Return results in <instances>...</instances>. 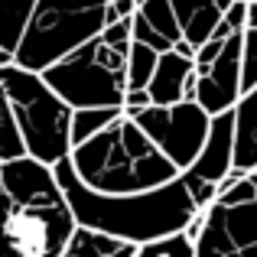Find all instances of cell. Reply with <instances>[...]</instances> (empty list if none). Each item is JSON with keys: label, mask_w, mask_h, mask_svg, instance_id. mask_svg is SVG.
Here are the masks:
<instances>
[{"label": "cell", "mask_w": 257, "mask_h": 257, "mask_svg": "<svg viewBox=\"0 0 257 257\" xmlns=\"http://www.w3.org/2000/svg\"><path fill=\"white\" fill-rule=\"evenodd\" d=\"M163 52L150 49L144 43H131V56H127V91H147L153 82V72L160 65Z\"/></svg>", "instance_id": "cell-16"}, {"label": "cell", "mask_w": 257, "mask_h": 257, "mask_svg": "<svg viewBox=\"0 0 257 257\" xmlns=\"http://www.w3.org/2000/svg\"><path fill=\"white\" fill-rule=\"evenodd\" d=\"M75 228L52 166L33 157L0 163V257H62Z\"/></svg>", "instance_id": "cell-1"}, {"label": "cell", "mask_w": 257, "mask_h": 257, "mask_svg": "<svg viewBox=\"0 0 257 257\" xmlns=\"http://www.w3.org/2000/svg\"><path fill=\"white\" fill-rule=\"evenodd\" d=\"M234 170L257 173V85L234 107Z\"/></svg>", "instance_id": "cell-13"}, {"label": "cell", "mask_w": 257, "mask_h": 257, "mask_svg": "<svg viewBox=\"0 0 257 257\" xmlns=\"http://www.w3.org/2000/svg\"><path fill=\"white\" fill-rule=\"evenodd\" d=\"M137 257H195V244H192V238L182 231V234H173V238L144 244L137 251Z\"/></svg>", "instance_id": "cell-19"}, {"label": "cell", "mask_w": 257, "mask_h": 257, "mask_svg": "<svg viewBox=\"0 0 257 257\" xmlns=\"http://www.w3.org/2000/svg\"><path fill=\"white\" fill-rule=\"evenodd\" d=\"M4 91L26 157L56 170L72 153V107L46 85L43 75L20 65L4 69Z\"/></svg>", "instance_id": "cell-6"}, {"label": "cell", "mask_w": 257, "mask_h": 257, "mask_svg": "<svg viewBox=\"0 0 257 257\" xmlns=\"http://www.w3.org/2000/svg\"><path fill=\"white\" fill-rule=\"evenodd\" d=\"M124 114V107H85V111H72V150L98 137L104 127Z\"/></svg>", "instance_id": "cell-15"}, {"label": "cell", "mask_w": 257, "mask_h": 257, "mask_svg": "<svg viewBox=\"0 0 257 257\" xmlns=\"http://www.w3.org/2000/svg\"><path fill=\"white\" fill-rule=\"evenodd\" d=\"M111 10L117 20H131L137 13V0H111Z\"/></svg>", "instance_id": "cell-20"}, {"label": "cell", "mask_w": 257, "mask_h": 257, "mask_svg": "<svg viewBox=\"0 0 257 257\" xmlns=\"http://www.w3.org/2000/svg\"><path fill=\"white\" fill-rule=\"evenodd\" d=\"M111 23H117L111 0H36L13 65L43 75Z\"/></svg>", "instance_id": "cell-5"}, {"label": "cell", "mask_w": 257, "mask_h": 257, "mask_svg": "<svg viewBox=\"0 0 257 257\" xmlns=\"http://www.w3.org/2000/svg\"><path fill=\"white\" fill-rule=\"evenodd\" d=\"M244 4H251V0H244Z\"/></svg>", "instance_id": "cell-21"}, {"label": "cell", "mask_w": 257, "mask_h": 257, "mask_svg": "<svg viewBox=\"0 0 257 257\" xmlns=\"http://www.w3.org/2000/svg\"><path fill=\"white\" fill-rule=\"evenodd\" d=\"M231 173H234V111H225L218 117H212V131H208L205 147L179 179L189 189L192 202L199 205V212H205V208L215 205L218 186Z\"/></svg>", "instance_id": "cell-9"}, {"label": "cell", "mask_w": 257, "mask_h": 257, "mask_svg": "<svg viewBox=\"0 0 257 257\" xmlns=\"http://www.w3.org/2000/svg\"><path fill=\"white\" fill-rule=\"evenodd\" d=\"M134 43V23L117 20L104 33L78 46L72 56L43 72L46 85L72 107H124L127 98V56Z\"/></svg>", "instance_id": "cell-4"}, {"label": "cell", "mask_w": 257, "mask_h": 257, "mask_svg": "<svg viewBox=\"0 0 257 257\" xmlns=\"http://www.w3.org/2000/svg\"><path fill=\"white\" fill-rule=\"evenodd\" d=\"M137 251L140 247L131 241L111 238V234L91 231V228H75L62 257H137Z\"/></svg>", "instance_id": "cell-14"}, {"label": "cell", "mask_w": 257, "mask_h": 257, "mask_svg": "<svg viewBox=\"0 0 257 257\" xmlns=\"http://www.w3.org/2000/svg\"><path fill=\"white\" fill-rule=\"evenodd\" d=\"M131 23H134V43H144L157 52H179V56L192 59V52L182 46V30L176 23L170 0H144L137 13L131 17Z\"/></svg>", "instance_id": "cell-10"}, {"label": "cell", "mask_w": 257, "mask_h": 257, "mask_svg": "<svg viewBox=\"0 0 257 257\" xmlns=\"http://www.w3.org/2000/svg\"><path fill=\"white\" fill-rule=\"evenodd\" d=\"M69 166L82 186L101 195L153 192L182 176L127 111L98 137L75 147L69 153Z\"/></svg>", "instance_id": "cell-3"}, {"label": "cell", "mask_w": 257, "mask_h": 257, "mask_svg": "<svg viewBox=\"0 0 257 257\" xmlns=\"http://www.w3.org/2000/svg\"><path fill=\"white\" fill-rule=\"evenodd\" d=\"M147 94L157 107L195 101V62L189 56H179V52H163Z\"/></svg>", "instance_id": "cell-12"}, {"label": "cell", "mask_w": 257, "mask_h": 257, "mask_svg": "<svg viewBox=\"0 0 257 257\" xmlns=\"http://www.w3.org/2000/svg\"><path fill=\"white\" fill-rule=\"evenodd\" d=\"M241 56H244V94L257 85V4L247 7V23L241 33Z\"/></svg>", "instance_id": "cell-18"}, {"label": "cell", "mask_w": 257, "mask_h": 257, "mask_svg": "<svg viewBox=\"0 0 257 257\" xmlns=\"http://www.w3.org/2000/svg\"><path fill=\"white\" fill-rule=\"evenodd\" d=\"M17 157H26V147L20 140L17 124H13L10 101H7V91H4V69H0V163L17 160Z\"/></svg>", "instance_id": "cell-17"}, {"label": "cell", "mask_w": 257, "mask_h": 257, "mask_svg": "<svg viewBox=\"0 0 257 257\" xmlns=\"http://www.w3.org/2000/svg\"><path fill=\"white\" fill-rule=\"evenodd\" d=\"M251 4H257V0H251Z\"/></svg>", "instance_id": "cell-22"}, {"label": "cell", "mask_w": 257, "mask_h": 257, "mask_svg": "<svg viewBox=\"0 0 257 257\" xmlns=\"http://www.w3.org/2000/svg\"><path fill=\"white\" fill-rule=\"evenodd\" d=\"M244 0H234L225 13L218 33L195 52V104L208 111V117H218L234 111L244 98V56H241V33L247 23Z\"/></svg>", "instance_id": "cell-7"}, {"label": "cell", "mask_w": 257, "mask_h": 257, "mask_svg": "<svg viewBox=\"0 0 257 257\" xmlns=\"http://www.w3.org/2000/svg\"><path fill=\"white\" fill-rule=\"evenodd\" d=\"M140 127L147 131V137L166 153V160L176 166L179 173H186L195 163V157L202 153L212 131V117L202 104L195 101H182V104H170V107H144V111L131 114Z\"/></svg>", "instance_id": "cell-8"}, {"label": "cell", "mask_w": 257, "mask_h": 257, "mask_svg": "<svg viewBox=\"0 0 257 257\" xmlns=\"http://www.w3.org/2000/svg\"><path fill=\"white\" fill-rule=\"evenodd\" d=\"M56 179L62 186L65 202H69L78 228H91V231L131 241L137 247L189 231L192 221L202 215L192 195H189V189L182 186V179H176L163 189H153V192L101 195L82 186V179L72 173L69 160H62L56 166Z\"/></svg>", "instance_id": "cell-2"}, {"label": "cell", "mask_w": 257, "mask_h": 257, "mask_svg": "<svg viewBox=\"0 0 257 257\" xmlns=\"http://www.w3.org/2000/svg\"><path fill=\"white\" fill-rule=\"evenodd\" d=\"M170 4L176 13V23L182 30V46L195 59V52L218 33L221 20L231 10L234 0H170Z\"/></svg>", "instance_id": "cell-11"}]
</instances>
